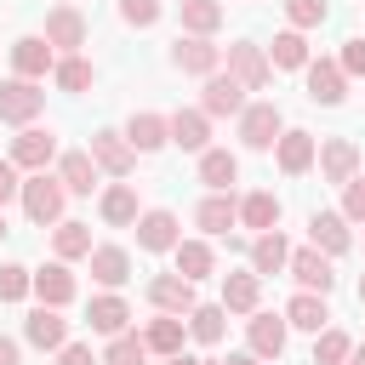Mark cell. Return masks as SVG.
<instances>
[{
    "label": "cell",
    "mask_w": 365,
    "mask_h": 365,
    "mask_svg": "<svg viewBox=\"0 0 365 365\" xmlns=\"http://www.w3.org/2000/svg\"><path fill=\"white\" fill-rule=\"evenodd\" d=\"M17 200H23L29 222H40V228L51 222V228H57V222H63V200H68V188H63V177H51V171H29Z\"/></svg>",
    "instance_id": "obj_1"
},
{
    "label": "cell",
    "mask_w": 365,
    "mask_h": 365,
    "mask_svg": "<svg viewBox=\"0 0 365 365\" xmlns=\"http://www.w3.org/2000/svg\"><path fill=\"white\" fill-rule=\"evenodd\" d=\"M46 108V91H40V80H6L0 86V120L6 125H34V114Z\"/></svg>",
    "instance_id": "obj_2"
},
{
    "label": "cell",
    "mask_w": 365,
    "mask_h": 365,
    "mask_svg": "<svg viewBox=\"0 0 365 365\" xmlns=\"http://www.w3.org/2000/svg\"><path fill=\"white\" fill-rule=\"evenodd\" d=\"M171 63L182 68V74H217L222 68V46H211V34H177V46H171Z\"/></svg>",
    "instance_id": "obj_3"
},
{
    "label": "cell",
    "mask_w": 365,
    "mask_h": 365,
    "mask_svg": "<svg viewBox=\"0 0 365 365\" xmlns=\"http://www.w3.org/2000/svg\"><path fill=\"white\" fill-rule=\"evenodd\" d=\"M279 131H285L279 103H245V114H240V143L245 148H274Z\"/></svg>",
    "instance_id": "obj_4"
},
{
    "label": "cell",
    "mask_w": 365,
    "mask_h": 365,
    "mask_svg": "<svg viewBox=\"0 0 365 365\" xmlns=\"http://www.w3.org/2000/svg\"><path fill=\"white\" fill-rule=\"evenodd\" d=\"M228 74H234L245 91H262V86L274 80V63H268V51H262V46L240 40V46H228Z\"/></svg>",
    "instance_id": "obj_5"
},
{
    "label": "cell",
    "mask_w": 365,
    "mask_h": 365,
    "mask_svg": "<svg viewBox=\"0 0 365 365\" xmlns=\"http://www.w3.org/2000/svg\"><path fill=\"white\" fill-rule=\"evenodd\" d=\"M200 108H205L211 120H222V114H234V120H240V114H245V86H240L234 74H222V68H217V74H205Z\"/></svg>",
    "instance_id": "obj_6"
},
{
    "label": "cell",
    "mask_w": 365,
    "mask_h": 365,
    "mask_svg": "<svg viewBox=\"0 0 365 365\" xmlns=\"http://www.w3.org/2000/svg\"><path fill=\"white\" fill-rule=\"evenodd\" d=\"M291 279L302 285V291H319V297H331V285H336V274H331V257L319 251V245H302V251H291Z\"/></svg>",
    "instance_id": "obj_7"
},
{
    "label": "cell",
    "mask_w": 365,
    "mask_h": 365,
    "mask_svg": "<svg viewBox=\"0 0 365 365\" xmlns=\"http://www.w3.org/2000/svg\"><path fill=\"white\" fill-rule=\"evenodd\" d=\"M11 68H17L23 80H46V74L57 68V46H51L46 34H23V40L11 46Z\"/></svg>",
    "instance_id": "obj_8"
},
{
    "label": "cell",
    "mask_w": 365,
    "mask_h": 365,
    "mask_svg": "<svg viewBox=\"0 0 365 365\" xmlns=\"http://www.w3.org/2000/svg\"><path fill=\"white\" fill-rule=\"evenodd\" d=\"M11 160H17V171H46V165L57 160V137L40 131V125H23V131L11 137Z\"/></svg>",
    "instance_id": "obj_9"
},
{
    "label": "cell",
    "mask_w": 365,
    "mask_h": 365,
    "mask_svg": "<svg viewBox=\"0 0 365 365\" xmlns=\"http://www.w3.org/2000/svg\"><path fill=\"white\" fill-rule=\"evenodd\" d=\"M46 40H51L63 57L80 51V46H86V17H80V6H63V0H57V6L46 11Z\"/></svg>",
    "instance_id": "obj_10"
},
{
    "label": "cell",
    "mask_w": 365,
    "mask_h": 365,
    "mask_svg": "<svg viewBox=\"0 0 365 365\" xmlns=\"http://www.w3.org/2000/svg\"><path fill=\"white\" fill-rule=\"evenodd\" d=\"M91 160H97L108 177H131V165H137V148L125 143V131H91Z\"/></svg>",
    "instance_id": "obj_11"
},
{
    "label": "cell",
    "mask_w": 365,
    "mask_h": 365,
    "mask_svg": "<svg viewBox=\"0 0 365 365\" xmlns=\"http://www.w3.org/2000/svg\"><path fill=\"white\" fill-rule=\"evenodd\" d=\"M245 342H251V354L257 359H279L285 354V314H251L245 319Z\"/></svg>",
    "instance_id": "obj_12"
},
{
    "label": "cell",
    "mask_w": 365,
    "mask_h": 365,
    "mask_svg": "<svg viewBox=\"0 0 365 365\" xmlns=\"http://www.w3.org/2000/svg\"><path fill=\"white\" fill-rule=\"evenodd\" d=\"M308 97H314V103H325V108H336V103L348 97V74H342V63L314 57V63H308Z\"/></svg>",
    "instance_id": "obj_13"
},
{
    "label": "cell",
    "mask_w": 365,
    "mask_h": 365,
    "mask_svg": "<svg viewBox=\"0 0 365 365\" xmlns=\"http://www.w3.org/2000/svg\"><path fill=\"white\" fill-rule=\"evenodd\" d=\"M125 143H131L137 154H154V148H165V143H171V114H154V108L131 114V120H125Z\"/></svg>",
    "instance_id": "obj_14"
},
{
    "label": "cell",
    "mask_w": 365,
    "mask_h": 365,
    "mask_svg": "<svg viewBox=\"0 0 365 365\" xmlns=\"http://www.w3.org/2000/svg\"><path fill=\"white\" fill-rule=\"evenodd\" d=\"M148 302H154L160 314H194V279H182V274H154V279H148Z\"/></svg>",
    "instance_id": "obj_15"
},
{
    "label": "cell",
    "mask_w": 365,
    "mask_h": 365,
    "mask_svg": "<svg viewBox=\"0 0 365 365\" xmlns=\"http://www.w3.org/2000/svg\"><path fill=\"white\" fill-rule=\"evenodd\" d=\"M171 143L188 148V154H205L211 148V114L205 108H177L171 114Z\"/></svg>",
    "instance_id": "obj_16"
},
{
    "label": "cell",
    "mask_w": 365,
    "mask_h": 365,
    "mask_svg": "<svg viewBox=\"0 0 365 365\" xmlns=\"http://www.w3.org/2000/svg\"><path fill=\"white\" fill-rule=\"evenodd\" d=\"M274 160H279V171H285V177H302V171L319 160V143H314L308 131H279V143H274Z\"/></svg>",
    "instance_id": "obj_17"
},
{
    "label": "cell",
    "mask_w": 365,
    "mask_h": 365,
    "mask_svg": "<svg viewBox=\"0 0 365 365\" xmlns=\"http://www.w3.org/2000/svg\"><path fill=\"white\" fill-rule=\"evenodd\" d=\"M319 177H325V182H348V177H359V143H348V137L319 143Z\"/></svg>",
    "instance_id": "obj_18"
},
{
    "label": "cell",
    "mask_w": 365,
    "mask_h": 365,
    "mask_svg": "<svg viewBox=\"0 0 365 365\" xmlns=\"http://www.w3.org/2000/svg\"><path fill=\"white\" fill-rule=\"evenodd\" d=\"M308 240H314L325 257H342V251L354 245V234H348V217H342V211H314V217H308Z\"/></svg>",
    "instance_id": "obj_19"
},
{
    "label": "cell",
    "mask_w": 365,
    "mask_h": 365,
    "mask_svg": "<svg viewBox=\"0 0 365 365\" xmlns=\"http://www.w3.org/2000/svg\"><path fill=\"white\" fill-rule=\"evenodd\" d=\"M34 297L46 302V308H68L74 302V274H68V262L57 257V262H46L40 274H34Z\"/></svg>",
    "instance_id": "obj_20"
},
{
    "label": "cell",
    "mask_w": 365,
    "mask_h": 365,
    "mask_svg": "<svg viewBox=\"0 0 365 365\" xmlns=\"http://www.w3.org/2000/svg\"><path fill=\"white\" fill-rule=\"evenodd\" d=\"M285 325H297V331L319 336V331L331 325V308H325V297H319V291H297V297L285 302Z\"/></svg>",
    "instance_id": "obj_21"
},
{
    "label": "cell",
    "mask_w": 365,
    "mask_h": 365,
    "mask_svg": "<svg viewBox=\"0 0 365 365\" xmlns=\"http://www.w3.org/2000/svg\"><path fill=\"white\" fill-rule=\"evenodd\" d=\"M97 171H103V165L91 160V148H68V154L57 160V177H63L68 194H91V188H97Z\"/></svg>",
    "instance_id": "obj_22"
},
{
    "label": "cell",
    "mask_w": 365,
    "mask_h": 365,
    "mask_svg": "<svg viewBox=\"0 0 365 365\" xmlns=\"http://www.w3.org/2000/svg\"><path fill=\"white\" fill-rule=\"evenodd\" d=\"M97 211H103V222L108 228H137V188L131 182H114V188H103V200H97Z\"/></svg>",
    "instance_id": "obj_23"
},
{
    "label": "cell",
    "mask_w": 365,
    "mask_h": 365,
    "mask_svg": "<svg viewBox=\"0 0 365 365\" xmlns=\"http://www.w3.org/2000/svg\"><path fill=\"white\" fill-rule=\"evenodd\" d=\"M177 240L182 234H177V217L171 211H143L137 217V245L143 251H177Z\"/></svg>",
    "instance_id": "obj_24"
},
{
    "label": "cell",
    "mask_w": 365,
    "mask_h": 365,
    "mask_svg": "<svg viewBox=\"0 0 365 365\" xmlns=\"http://www.w3.org/2000/svg\"><path fill=\"white\" fill-rule=\"evenodd\" d=\"M182 336H188V319L182 314H154L148 319V331H143V342H148V354H182Z\"/></svg>",
    "instance_id": "obj_25"
},
{
    "label": "cell",
    "mask_w": 365,
    "mask_h": 365,
    "mask_svg": "<svg viewBox=\"0 0 365 365\" xmlns=\"http://www.w3.org/2000/svg\"><path fill=\"white\" fill-rule=\"evenodd\" d=\"M200 182H205L211 194H228V188L240 182V160H234L228 148H205V154H200Z\"/></svg>",
    "instance_id": "obj_26"
},
{
    "label": "cell",
    "mask_w": 365,
    "mask_h": 365,
    "mask_svg": "<svg viewBox=\"0 0 365 365\" xmlns=\"http://www.w3.org/2000/svg\"><path fill=\"white\" fill-rule=\"evenodd\" d=\"M194 222H200L205 234H228V228L240 222V200H234V188H228V194H205L200 211H194Z\"/></svg>",
    "instance_id": "obj_27"
},
{
    "label": "cell",
    "mask_w": 365,
    "mask_h": 365,
    "mask_svg": "<svg viewBox=\"0 0 365 365\" xmlns=\"http://www.w3.org/2000/svg\"><path fill=\"white\" fill-rule=\"evenodd\" d=\"M91 279L97 285H125L131 279V257H125V245H91Z\"/></svg>",
    "instance_id": "obj_28"
},
{
    "label": "cell",
    "mask_w": 365,
    "mask_h": 365,
    "mask_svg": "<svg viewBox=\"0 0 365 365\" xmlns=\"http://www.w3.org/2000/svg\"><path fill=\"white\" fill-rule=\"evenodd\" d=\"M257 297H262V274H222V308L228 314H257Z\"/></svg>",
    "instance_id": "obj_29"
},
{
    "label": "cell",
    "mask_w": 365,
    "mask_h": 365,
    "mask_svg": "<svg viewBox=\"0 0 365 365\" xmlns=\"http://www.w3.org/2000/svg\"><path fill=\"white\" fill-rule=\"evenodd\" d=\"M23 336H29L34 348H63V342H68V319H63L57 308L40 302V308L29 314V325H23Z\"/></svg>",
    "instance_id": "obj_30"
},
{
    "label": "cell",
    "mask_w": 365,
    "mask_h": 365,
    "mask_svg": "<svg viewBox=\"0 0 365 365\" xmlns=\"http://www.w3.org/2000/svg\"><path fill=\"white\" fill-rule=\"evenodd\" d=\"M222 331H228V308H222V302H194V314H188V336L205 342V348H217Z\"/></svg>",
    "instance_id": "obj_31"
},
{
    "label": "cell",
    "mask_w": 365,
    "mask_h": 365,
    "mask_svg": "<svg viewBox=\"0 0 365 365\" xmlns=\"http://www.w3.org/2000/svg\"><path fill=\"white\" fill-rule=\"evenodd\" d=\"M285 262H291V245H285L279 228H268V234L251 240V268H257V274H279Z\"/></svg>",
    "instance_id": "obj_32"
},
{
    "label": "cell",
    "mask_w": 365,
    "mask_h": 365,
    "mask_svg": "<svg viewBox=\"0 0 365 365\" xmlns=\"http://www.w3.org/2000/svg\"><path fill=\"white\" fill-rule=\"evenodd\" d=\"M86 319H91V331H103V336H120L125 331V319H131V308H125V297H91V308H86Z\"/></svg>",
    "instance_id": "obj_33"
},
{
    "label": "cell",
    "mask_w": 365,
    "mask_h": 365,
    "mask_svg": "<svg viewBox=\"0 0 365 365\" xmlns=\"http://www.w3.org/2000/svg\"><path fill=\"white\" fill-rule=\"evenodd\" d=\"M240 222H245V228H257V234H268V228H279V200H274L268 188H257V194H245V200H240Z\"/></svg>",
    "instance_id": "obj_34"
},
{
    "label": "cell",
    "mask_w": 365,
    "mask_h": 365,
    "mask_svg": "<svg viewBox=\"0 0 365 365\" xmlns=\"http://www.w3.org/2000/svg\"><path fill=\"white\" fill-rule=\"evenodd\" d=\"M268 63H274V68H308V40H302V29H279L274 46H268Z\"/></svg>",
    "instance_id": "obj_35"
},
{
    "label": "cell",
    "mask_w": 365,
    "mask_h": 365,
    "mask_svg": "<svg viewBox=\"0 0 365 365\" xmlns=\"http://www.w3.org/2000/svg\"><path fill=\"white\" fill-rule=\"evenodd\" d=\"M171 257H177V274H182V279H205V274L217 268V257H211V245H205V240H177V251H171Z\"/></svg>",
    "instance_id": "obj_36"
},
{
    "label": "cell",
    "mask_w": 365,
    "mask_h": 365,
    "mask_svg": "<svg viewBox=\"0 0 365 365\" xmlns=\"http://www.w3.org/2000/svg\"><path fill=\"white\" fill-rule=\"evenodd\" d=\"M51 251H57L63 262L91 257V228H86V222H57V228H51Z\"/></svg>",
    "instance_id": "obj_37"
},
{
    "label": "cell",
    "mask_w": 365,
    "mask_h": 365,
    "mask_svg": "<svg viewBox=\"0 0 365 365\" xmlns=\"http://www.w3.org/2000/svg\"><path fill=\"white\" fill-rule=\"evenodd\" d=\"M222 0H182V29L188 34H217L222 29Z\"/></svg>",
    "instance_id": "obj_38"
},
{
    "label": "cell",
    "mask_w": 365,
    "mask_h": 365,
    "mask_svg": "<svg viewBox=\"0 0 365 365\" xmlns=\"http://www.w3.org/2000/svg\"><path fill=\"white\" fill-rule=\"evenodd\" d=\"M103 365H148V342H143L137 331H120V336H108Z\"/></svg>",
    "instance_id": "obj_39"
},
{
    "label": "cell",
    "mask_w": 365,
    "mask_h": 365,
    "mask_svg": "<svg viewBox=\"0 0 365 365\" xmlns=\"http://www.w3.org/2000/svg\"><path fill=\"white\" fill-rule=\"evenodd\" d=\"M348 354H354V342H348V331H336V325H325V331L314 336V365H348Z\"/></svg>",
    "instance_id": "obj_40"
},
{
    "label": "cell",
    "mask_w": 365,
    "mask_h": 365,
    "mask_svg": "<svg viewBox=\"0 0 365 365\" xmlns=\"http://www.w3.org/2000/svg\"><path fill=\"white\" fill-rule=\"evenodd\" d=\"M51 80H57L63 91H86V86L97 80V68H91L86 57H74V51H68V57H57V68H51Z\"/></svg>",
    "instance_id": "obj_41"
},
{
    "label": "cell",
    "mask_w": 365,
    "mask_h": 365,
    "mask_svg": "<svg viewBox=\"0 0 365 365\" xmlns=\"http://www.w3.org/2000/svg\"><path fill=\"white\" fill-rule=\"evenodd\" d=\"M29 291H34V274H29L23 262H6V268H0V302H23Z\"/></svg>",
    "instance_id": "obj_42"
},
{
    "label": "cell",
    "mask_w": 365,
    "mask_h": 365,
    "mask_svg": "<svg viewBox=\"0 0 365 365\" xmlns=\"http://www.w3.org/2000/svg\"><path fill=\"white\" fill-rule=\"evenodd\" d=\"M285 17H291V29H319L331 17V6L325 0H285Z\"/></svg>",
    "instance_id": "obj_43"
},
{
    "label": "cell",
    "mask_w": 365,
    "mask_h": 365,
    "mask_svg": "<svg viewBox=\"0 0 365 365\" xmlns=\"http://www.w3.org/2000/svg\"><path fill=\"white\" fill-rule=\"evenodd\" d=\"M120 17L131 29H148V23H160V0H120Z\"/></svg>",
    "instance_id": "obj_44"
},
{
    "label": "cell",
    "mask_w": 365,
    "mask_h": 365,
    "mask_svg": "<svg viewBox=\"0 0 365 365\" xmlns=\"http://www.w3.org/2000/svg\"><path fill=\"white\" fill-rule=\"evenodd\" d=\"M342 217L348 222H365V177H348L342 182Z\"/></svg>",
    "instance_id": "obj_45"
},
{
    "label": "cell",
    "mask_w": 365,
    "mask_h": 365,
    "mask_svg": "<svg viewBox=\"0 0 365 365\" xmlns=\"http://www.w3.org/2000/svg\"><path fill=\"white\" fill-rule=\"evenodd\" d=\"M342 74H365V40H342Z\"/></svg>",
    "instance_id": "obj_46"
},
{
    "label": "cell",
    "mask_w": 365,
    "mask_h": 365,
    "mask_svg": "<svg viewBox=\"0 0 365 365\" xmlns=\"http://www.w3.org/2000/svg\"><path fill=\"white\" fill-rule=\"evenodd\" d=\"M23 194V177H17V160H0V205Z\"/></svg>",
    "instance_id": "obj_47"
},
{
    "label": "cell",
    "mask_w": 365,
    "mask_h": 365,
    "mask_svg": "<svg viewBox=\"0 0 365 365\" xmlns=\"http://www.w3.org/2000/svg\"><path fill=\"white\" fill-rule=\"evenodd\" d=\"M57 365H97V359H91L86 342H63V348H57Z\"/></svg>",
    "instance_id": "obj_48"
},
{
    "label": "cell",
    "mask_w": 365,
    "mask_h": 365,
    "mask_svg": "<svg viewBox=\"0 0 365 365\" xmlns=\"http://www.w3.org/2000/svg\"><path fill=\"white\" fill-rule=\"evenodd\" d=\"M0 365H23V348L11 336H0Z\"/></svg>",
    "instance_id": "obj_49"
},
{
    "label": "cell",
    "mask_w": 365,
    "mask_h": 365,
    "mask_svg": "<svg viewBox=\"0 0 365 365\" xmlns=\"http://www.w3.org/2000/svg\"><path fill=\"white\" fill-rule=\"evenodd\" d=\"M165 365H205V359H194V354H165Z\"/></svg>",
    "instance_id": "obj_50"
},
{
    "label": "cell",
    "mask_w": 365,
    "mask_h": 365,
    "mask_svg": "<svg viewBox=\"0 0 365 365\" xmlns=\"http://www.w3.org/2000/svg\"><path fill=\"white\" fill-rule=\"evenodd\" d=\"M222 365H262V359H257V354H228Z\"/></svg>",
    "instance_id": "obj_51"
},
{
    "label": "cell",
    "mask_w": 365,
    "mask_h": 365,
    "mask_svg": "<svg viewBox=\"0 0 365 365\" xmlns=\"http://www.w3.org/2000/svg\"><path fill=\"white\" fill-rule=\"evenodd\" d=\"M348 365H365V348H354V354H348Z\"/></svg>",
    "instance_id": "obj_52"
},
{
    "label": "cell",
    "mask_w": 365,
    "mask_h": 365,
    "mask_svg": "<svg viewBox=\"0 0 365 365\" xmlns=\"http://www.w3.org/2000/svg\"><path fill=\"white\" fill-rule=\"evenodd\" d=\"M0 240H6V211H0Z\"/></svg>",
    "instance_id": "obj_53"
},
{
    "label": "cell",
    "mask_w": 365,
    "mask_h": 365,
    "mask_svg": "<svg viewBox=\"0 0 365 365\" xmlns=\"http://www.w3.org/2000/svg\"><path fill=\"white\" fill-rule=\"evenodd\" d=\"M359 302H365V279H359Z\"/></svg>",
    "instance_id": "obj_54"
},
{
    "label": "cell",
    "mask_w": 365,
    "mask_h": 365,
    "mask_svg": "<svg viewBox=\"0 0 365 365\" xmlns=\"http://www.w3.org/2000/svg\"><path fill=\"white\" fill-rule=\"evenodd\" d=\"M63 6H74V0H63Z\"/></svg>",
    "instance_id": "obj_55"
}]
</instances>
